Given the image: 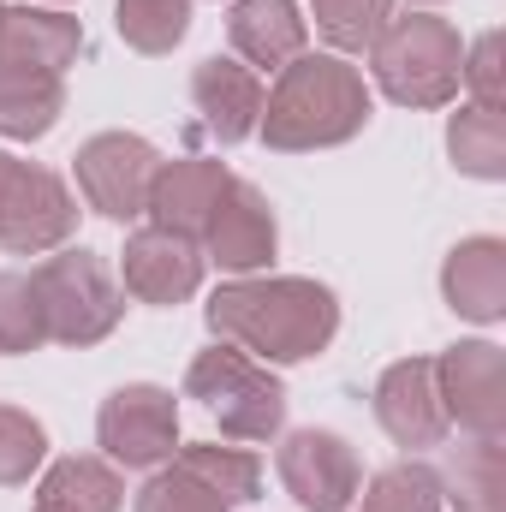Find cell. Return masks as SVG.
<instances>
[{
	"label": "cell",
	"instance_id": "cell-1",
	"mask_svg": "<svg viewBox=\"0 0 506 512\" xmlns=\"http://www.w3.org/2000/svg\"><path fill=\"white\" fill-rule=\"evenodd\" d=\"M209 328L227 346L256 352L262 364H304L328 352V340L340 334V298L304 274L227 280L209 298Z\"/></svg>",
	"mask_w": 506,
	"mask_h": 512
},
{
	"label": "cell",
	"instance_id": "cell-2",
	"mask_svg": "<svg viewBox=\"0 0 506 512\" xmlns=\"http://www.w3.org/2000/svg\"><path fill=\"white\" fill-rule=\"evenodd\" d=\"M370 126V90L364 72L346 66L340 54H298L292 66H280V84L262 96V143L280 155L298 149H334L352 143Z\"/></svg>",
	"mask_w": 506,
	"mask_h": 512
},
{
	"label": "cell",
	"instance_id": "cell-3",
	"mask_svg": "<svg viewBox=\"0 0 506 512\" xmlns=\"http://www.w3.org/2000/svg\"><path fill=\"white\" fill-rule=\"evenodd\" d=\"M459 66H465V42L435 12L387 18L381 36L370 42V72H376L381 96L399 102V108H441V102H453L459 96Z\"/></svg>",
	"mask_w": 506,
	"mask_h": 512
},
{
	"label": "cell",
	"instance_id": "cell-4",
	"mask_svg": "<svg viewBox=\"0 0 506 512\" xmlns=\"http://www.w3.org/2000/svg\"><path fill=\"white\" fill-rule=\"evenodd\" d=\"M185 393L203 399L209 417L221 423V435H233V441H268L286 423V387H280V376L268 364H256L251 352L227 346V340L191 358Z\"/></svg>",
	"mask_w": 506,
	"mask_h": 512
},
{
	"label": "cell",
	"instance_id": "cell-5",
	"mask_svg": "<svg viewBox=\"0 0 506 512\" xmlns=\"http://www.w3.org/2000/svg\"><path fill=\"white\" fill-rule=\"evenodd\" d=\"M30 292L42 304V328L60 346H96L120 328L126 292L114 286L108 262L96 251H60L30 274Z\"/></svg>",
	"mask_w": 506,
	"mask_h": 512
},
{
	"label": "cell",
	"instance_id": "cell-6",
	"mask_svg": "<svg viewBox=\"0 0 506 512\" xmlns=\"http://www.w3.org/2000/svg\"><path fill=\"white\" fill-rule=\"evenodd\" d=\"M72 227H78V203H72L66 179L0 149V251L42 256L66 245Z\"/></svg>",
	"mask_w": 506,
	"mask_h": 512
},
{
	"label": "cell",
	"instance_id": "cell-7",
	"mask_svg": "<svg viewBox=\"0 0 506 512\" xmlns=\"http://www.w3.org/2000/svg\"><path fill=\"white\" fill-rule=\"evenodd\" d=\"M96 441L114 465L126 471H155L161 459H173L179 447V405L173 393L155 382H131L114 387L96 411Z\"/></svg>",
	"mask_w": 506,
	"mask_h": 512
},
{
	"label": "cell",
	"instance_id": "cell-8",
	"mask_svg": "<svg viewBox=\"0 0 506 512\" xmlns=\"http://www.w3.org/2000/svg\"><path fill=\"white\" fill-rule=\"evenodd\" d=\"M155 173H161V155L137 131H102L78 149V191L108 221H137L149 209Z\"/></svg>",
	"mask_w": 506,
	"mask_h": 512
},
{
	"label": "cell",
	"instance_id": "cell-9",
	"mask_svg": "<svg viewBox=\"0 0 506 512\" xmlns=\"http://www.w3.org/2000/svg\"><path fill=\"white\" fill-rule=\"evenodd\" d=\"M435 393L447 423L471 435H501L506 429V352L489 340H465L435 358Z\"/></svg>",
	"mask_w": 506,
	"mask_h": 512
},
{
	"label": "cell",
	"instance_id": "cell-10",
	"mask_svg": "<svg viewBox=\"0 0 506 512\" xmlns=\"http://www.w3.org/2000/svg\"><path fill=\"white\" fill-rule=\"evenodd\" d=\"M280 483L304 512H346L364 489V471L334 429H298L280 441Z\"/></svg>",
	"mask_w": 506,
	"mask_h": 512
},
{
	"label": "cell",
	"instance_id": "cell-11",
	"mask_svg": "<svg viewBox=\"0 0 506 512\" xmlns=\"http://www.w3.org/2000/svg\"><path fill=\"white\" fill-rule=\"evenodd\" d=\"M274 239H280V227H274L268 197L256 191L251 179H233V185L221 191L209 227H203L209 262H221L227 274H256V268L274 262Z\"/></svg>",
	"mask_w": 506,
	"mask_h": 512
},
{
	"label": "cell",
	"instance_id": "cell-12",
	"mask_svg": "<svg viewBox=\"0 0 506 512\" xmlns=\"http://www.w3.org/2000/svg\"><path fill=\"white\" fill-rule=\"evenodd\" d=\"M227 185H233L227 161H209V155L161 161L143 215H155V227H167V233H179V239H203V227H209V215H215V203H221Z\"/></svg>",
	"mask_w": 506,
	"mask_h": 512
},
{
	"label": "cell",
	"instance_id": "cell-13",
	"mask_svg": "<svg viewBox=\"0 0 506 512\" xmlns=\"http://www.w3.org/2000/svg\"><path fill=\"white\" fill-rule=\"evenodd\" d=\"M376 417L399 447H441L447 441V411L435 393V364L429 358H399L376 382Z\"/></svg>",
	"mask_w": 506,
	"mask_h": 512
},
{
	"label": "cell",
	"instance_id": "cell-14",
	"mask_svg": "<svg viewBox=\"0 0 506 512\" xmlns=\"http://www.w3.org/2000/svg\"><path fill=\"white\" fill-rule=\"evenodd\" d=\"M203 286L197 239H179L167 227H143L126 239V292L143 304H185Z\"/></svg>",
	"mask_w": 506,
	"mask_h": 512
},
{
	"label": "cell",
	"instance_id": "cell-15",
	"mask_svg": "<svg viewBox=\"0 0 506 512\" xmlns=\"http://www.w3.org/2000/svg\"><path fill=\"white\" fill-rule=\"evenodd\" d=\"M191 102H197V114H203V126L215 143H245L262 120V84H256L251 66H239V60H203L197 72H191Z\"/></svg>",
	"mask_w": 506,
	"mask_h": 512
},
{
	"label": "cell",
	"instance_id": "cell-16",
	"mask_svg": "<svg viewBox=\"0 0 506 512\" xmlns=\"http://www.w3.org/2000/svg\"><path fill=\"white\" fill-rule=\"evenodd\" d=\"M84 48L78 18L42 12V6H0V66H30V72H66Z\"/></svg>",
	"mask_w": 506,
	"mask_h": 512
},
{
	"label": "cell",
	"instance_id": "cell-17",
	"mask_svg": "<svg viewBox=\"0 0 506 512\" xmlns=\"http://www.w3.org/2000/svg\"><path fill=\"white\" fill-rule=\"evenodd\" d=\"M441 292L465 322H501L506 316V245L501 239H465L447 251Z\"/></svg>",
	"mask_w": 506,
	"mask_h": 512
},
{
	"label": "cell",
	"instance_id": "cell-18",
	"mask_svg": "<svg viewBox=\"0 0 506 512\" xmlns=\"http://www.w3.org/2000/svg\"><path fill=\"white\" fill-rule=\"evenodd\" d=\"M227 36H233L239 60L268 66V72H280L304 54V18L292 0H239L227 12Z\"/></svg>",
	"mask_w": 506,
	"mask_h": 512
},
{
	"label": "cell",
	"instance_id": "cell-19",
	"mask_svg": "<svg viewBox=\"0 0 506 512\" xmlns=\"http://www.w3.org/2000/svg\"><path fill=\"white\" fill-rule=\"evenodd\" d=\"M66 108L60 72H30V66H0V137H42L54 131Z\"/></svg>",
	"mask_w": 506,
	"mask_h": 512
},
{
	"label": "cell",
	"instance_id": "cell-20",
	"mask_svg": "<svg viewBox=\"0 0 506 512\" xmlns=\"http://www.w3.org/2000/svg\"><path fill=\"white\" fill-rule=\"evenodd\" d=\"M36 507L48 512H120L126 507V483L108 459H60L42 489H36Z\"/></svg>",
	"mask_w": 506,
	"mask_h": 512
},
{
	"label": "cell",
	"instance_id": "cell-21",
	"mask_svg": "<svg viewBox=\"0 0 506 512\" xmlns=\"http://www.w3.org/2000/svg\"><path fill=\"white\" fill-rule=\"evenodd\" d=\"M441 501H453L459 512H506V459H501V435H477L471 447H459L447 459L441 477Z\"/></svg>",
	"mask_w": 506,
	"mask_h": 512
},
{
	"label": "cell",
	"instance_id": "cell-22",
	"mask_svg": "<svg viewBox=\"0 0 506 512\" xmlns=\"http://www.w3.org/2000/svg\"><path fill=\"white\" fill-rule=\"evenodd\" d=\"M447 149H453V167H459V173H471V179H501L506 173V120H501V108H465V114H453Z\"/></svg>",
	"mask_w": 506,
	"mask_h": 512
},
{
	"label": "cell",
	"instance_id": "cell-23",
	"mask_svg": "<svg viewBox=\"0 0 506 512\" xmlns=\"http://www.w3.org/2000/svg\"><path fill=\"white\" fill-rule=\"evenodd\" d=\"M179 471H191L197 483H209L227 507H233V501H256V489H262V459L245 453V447L197 441V447H185V453H179Z\"/></svg>",
	"mask_w": 506,
	"mask_h": 512
},
{
	"label": "cell",
	"instance_id": "cell-24",
	"mask_svg": "<svg viewBox=\"0 0 506 512\" xmlns=\"http://www.w3.org/2000/svg\"><path fill=\"white\" fill-rule=\"evenodd\" d=\"M114 24L137 54H173L191 30V0H120Z\"/></svg>",
	"mask_w": 506,
	"mask_h": 512
},
{
	"label": "cell",
	"instance_id": "cell-25",
	"mask_svg": "<svg viewBox=\"0 0 506 512\" xmlns=\"http://www.w3.org/2000/svg\"><path fill=\"white\" fill-rule=\"evenodd\" d=\"M358 495H364V512H441L447 489H441V471H429L417 459H399Z\"/></svg>",
	"mask_w": 506,
	"mask_h": 512
},
{
	"label": "cell",
	"instance_id": "cell-26",
	"mask_svg": "<svg viewBox=\"0 0 506 512\" xmlns=\"http://www.w3.org/2000/svg\"><path fill=\"white\" fill-rule=\"evenodd\" d=\"M387 18H393V0H316V30H322L340 54L370 48Z\"/></svg>",
	"mask_w": 506,
	"mask_h": 512
},
{
	"label": "cell",
	"instance_id": "cell-27",
	"mask_svg": "<svg viewBox=\"0 0 506 512\" xmlns=\"http://www.w3.org/2000/svg\"><path fill=\"white\" fill-rule=\"evenodd\" d=\"M42 340H48V328H42V304H36L30 280L0 268V352L18 358V352H36Z\"/></svg>",
	"mask_w": 506,
	"mask_h": 512
},
{
	"label": "cell",
	"instance_id": "cell-28",
	"mask_svg": "<svg viewBox=\"0 0 506 512\" xmlns=\"http://www.w3.org/2000/svg\"><path fill=\"white\" fill-rule=\"evenodd\" d=\"M48 459V435L30 411L18 405H0V489H18L30 483V471Z\"/></svg>",
	"mask_w": 506,
	"mask_h": 512
},
{
	"label": "cell",
	"instance_id": "cell-29",
	"mask_svg": "<svg viewBox=\"0 0 506 512\" xmlns=\"http://www.w3.org/2000/svg\"><path fill=\"white\" fill-rule=\"evenodd\" d=\"M137 512H227V501L209 489V483H197L191 471H155L143 489H137Z\"/></svg>",
	"mask_w": 506,
	"mask_h": 512
},
{
	"label": "cell",
	"instance_id": "cell-30",
	"mask_svg": "<svg viewBox=\"0 0 506 512\" xmlns=\"http://www.w3.org/2000/svg\"><path fill=\"white\" fill-rule=\"evenodd\" d=\"M459 84L477 90V108H501V30L471 42V54L459 66Z\"/></svg>",
	"mask_w": 506,
	"mask_h": 512
},
{
	"label": "cell",
	"instance_id": "cell-31",
	"mask_svg": "<svg viewBox=\"0 0 506 512\" xmlns=\"http://www.w3.org/2000/svg\"><path fill=\"white\" fill-rule=\"evenodd\" d=\"M417 6H435V0H417Z\"/></svg>",
	"mask_w": 506,
	"mask_h": 512
},
{
	"label": "cell",
	"instance_id": "cell-32",
	"mask_svg": "<svg viewBox=\"0 0 506 512\" xmlns=\"http://www.w3.org/2000/svg\"><path fill=\"white\" fill-rule=\"evenodd\" d=\"M36 512H48V507H36Z\"/></svg>",
	"mask_w": 506,
	"mask_h": 512
}]
</instances>
